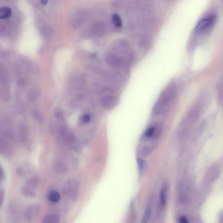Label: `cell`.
I'll use <instances>...</instances> for the list:
<instances>
[{"instance_id":"obj_1","label":"cell","mask_w":223,"mask_h":223,"mask_svg":"<svg viewBox=\"0 0 223 223\" xmlns=\"http://www.w3.org/2000/svg\"><path fill=\"white\" fill-rule=\"evenodd\" d=\"M177 94V88L175 84L167 86L162 92L154 104L152 113L153 115L158 116L166 114L176 100Z\"/></svg>"},{"instance_id":"obj_2","label":"cell","mask_w":223,"mask_h":223,"mask_svg":"<svg viewBox=\"0 0 223 223\" xmlns=\"http://www.w3.org/2000/svg\"><path fill=\"white\" fill-rule=\"evenodd\" d=\"M216 17L214 15H210L200 20L198 22L194 29L195 34H199L204 33L211 28L216 22Z\"/></svg>"},{"instance_id":"obj_3","label":"cell","mask_w":223,"mask_h":223,"mask_svg":"<svg viewBox=\"0 0 223 223\" xmlns=\"http://www.w3.org/2000/svg\"><path fill=\"white\" fill-rule=\"evenodd\" d=\"M105 59L108 65L112 67L118 68L123 66L124 62L123 58L113 53H108L106 54Z\"/></svg>"},{"instance_id":"obj_4","label":"cell","mask_w":223,"mask_h":223,"mask_svg":"<svg viewBox=\"0 0 223 223\" xmlns=\"http://www.w3.org/2000/svg\"><path fill=\"white\" fill-rule=\"evenodd\" d=\"M117 98L113 95H108L103 96L101 102L103 108L107 110L113 108L117 103Z\"/></svg>"},{"instance_id":"obj_5","label":"cell","mask_w":223,"mask_h":223,"mask_svg":"<svg viewBox=\"0 0 223 223\" xmlns=\"http://www.w3.org/2000/svg\"><path fill=\"white\" fill-rule=\"evenodd\" d=\"M78 184L75 180H71L68 182L67 193L72 197H76L77 194Z\"/></svg>"},{"instance_id":"obj_6","label":"cell","mask_w":223,"mask_h":223,"mask_svg":"<svg viewBox=\"0 0 223 223\" xmlns=\"http://www.w3.org/2000/svg\"><path fill=\"white\" fill-rule=\"evenodd\" d=\"M60 221V218L57 214H48L44 217L43 222L45 223H57Z\"/></svg>"},{"instance_id":"obj_7","label":"cell","mask_w":223,"mask_h":223,"mask_svg":"<svg viewBox=\"0 0 223 223\" xmlns=\"http://www.w3.org/2000/svg\"><path fill=\"white\" fill-rule=\"evenodd\" d=\"M11 15V10L9 7H4L0 9V19H8Z\"/></svg>"},{"instance_id":"obj_8","label":"cell","mask_w":223,"mask_h":223,"mask_svg":"<svg viewBox=\"0 0 223 223\" xmlns=\"http://www.w3.org/2000/svg\"><path fill=\"white\" fill-rule=\"evenodd\" d=\"M55 166L56 171L58 172L63 173L66 171V167L65 163L61 160H57L56 161Z\"/></svg>"},{"instance_id":"obj_9","label":"cell","mask_w":223,"mask_h":223,"mask_svg":"<svg viewBox=\"0 0 223 223\" xmlns=\"http://www.w3.org/2000/svg\"><path fill=\"white\" fill-rule=\"evenodd\" d=\"M38 96V91L35 89H31L28 92L27 97L30 102H34L37 99Z\"/></svg>"},{"instance_id":"obj_10","label":"cell","mask_w":223,"mask_h":223,"mask_svg":"<svg viewBox=\"0 0 223 223\" xmlns=\"http://www.w3.org/2000/svg\"><path fill=\"white\" fill-rule=\"evenodd\" d=\"M160 200L163 206H165L167 202V186L163 185L160 194Z\"/></svg>"},{"instance_id":"obj_11","label":"cell","mask_w":223,"mask_h":223,"mask_svg":"<svg viewBox=\"0 0 223 223\" xmlns=\"http://www.w3.org/2000/svg\"><path fill=\"white\" fill-rule=\"evenodd\" d=\"M48 199L52 202H58L60 199V194L56 191H52L48 195Z\"/></svg>"},{"instance_id":"obj_12","label":"cell","mask_w":223,"mask_h":223,"mask_svg":"<svg viewBox=\"0 0 223 223\" xmlns=\"http://www.w3.org/2000/svg\"><path fill=\"white\" fill-rule=\"evenodd\" d=\"M217 97L218 103L220 105L223 103V86L222 84H219L217 87Z\"/></svg>"},{"instance_id":"obj_13","label":"cell","mask_w":223,"mask_h":223,"mask_svg":"<svg viewBox=\"0 0 223 223\" xmlns=\"http://www.w3.org/2000/svg\"><path fill=\"white\" fill-rule=\"evenodd\" d=\"M112 22L113 24L118 28H121L122 26V22L121 18L117 14H114L112 17Z\"/></svg>"},{"instance_id":"obj_14","label":"cell","mask_w":223,"mask_h":223,"mask_svg":"<svg viewBox=\"0 0 223 223\" xmlns=\"http://www.w3.org/2000/svg\"><path fill=\"white\" fill-rule=\"evenodd\" d=\"M151 209H150L149 207L148 206L147 208H146L144 216H143V219H142V223H147L149 220L150 216H151Z\"/></svg>"},{"instance_id":"obj_15","label":"cell","mask_w":223,"mask_h":223,"mask_svg":"<svg viewBox=\"0 0 223 223\" xmlns=\"http://www.w3.org/2000/svg\"><path fill=\"white\" fill-rule=\"evenodd\" d=\"M157 129V126H151L147 129L145 132V135L147 137H150L153 135V134L156 132Z\"/></svg>"},{"instance_id":"obj_16","label":"cell","mask_w":223,"mask_h":223,"mask_svg":"<svg viewBox=\"0 0 223 223\" xmlns=\"http://www.w3.org/2000/svg\"><path fill=\"white\" fill-rule=\"evenodd\" d=\"M7 76L3 71L0 70V82H8Z\"/></svg>"},{"instance_id":"obj_17","label":"cell","mask_w":223,"mask_h":223,"mask_svg":"<svg viewBox=\"0 0 223 223\" xmlns=\"http://www.w3.org/2000/svg\"><path fill=\"white\" fill-rule=\"evenodd\" d=\"M137 162L138 167L139 170V171H141L143 170L144 167V164H145V161L144 160H143L142 159H137Z\"/></svg>"},{"instance_id":"obj_18","label":"cell","mask_w":223,"mask_h":223,"mask_svg":"<svg viewBox=\"0 0 223 223\" xmlns=\"http://www.w3.org/2000/svg\"><path fill=\"white\" fill-rule=\"evenodd\" d=\"M90 118L89 115H83V117H82V121L84 123H87L90 121Z\"/></svg>"},{"instance_id":"obj_19","label":"cell","mask_w":223,"mask_h":223,"mask_svg":"<svg viewBox=\"0 0 223 223\" xmlns=\"http://www.w3.org/2000/svg\"><path fill=\"white\" fill-rule=\"evenodd\" d=\"M34 115L35 118L38 120H41L42 116H41V115L39 113H38V112L35 111L34 113Z\"/></svg>"},{"instance_id":"obj_20","label":"cell","mask_w":223,"mask_h":223,"mask_svg":"<svg viewBox=\"0 0 223 223\" xmlns=\"http://www.w3.org/2000/svg\"><path fill=\"white\" fill-rule=\"evenodd\" d=\"M179 222L181 223H188L189 222L186 218L184 216L181 217Z\"/></svg>"},{"instance_id":"obj_21","label":"cell","mask_w":223,"mask_h":223,"mask_svg":"<svg viewBox=\"0 0 223 223\" xmlns=\"http://www.w3.org/2000/svg\"><path fill=\"white\" fill-rule=\"evenodd\" d=\"M48 0H41V3L43 5H45L48 2Z\"/></svg>"},{"instance_id":"obj_22","label":"cell","mask_w":223,"mask_h":223,"mask_svg":"<svg viewBox=\"0 0 223 223\" xmlns=\"http://www.w3.org/2000/svg\"><path fill=\"white\" fill-rule=\"evenodd\" d=\"M3 176V173H2V170L0 168V180H1Z\"/></svg>"}]
</instances>
